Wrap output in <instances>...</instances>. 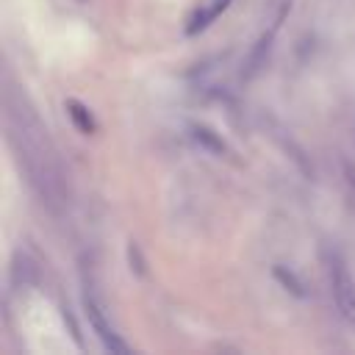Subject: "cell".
Instances as JSON below:
<instances>
[{
	"label": "cell",
	"mask_w": 355,
	"mask_h": 355,
	"mask_svg": "<svg viewBox=\"0 0 355 355\" xmlns=\"http://www.w3.org/2000/svg\"><path fill=\"white\" fill-rule=\"evenodd\" d=\"M327 277H330V294L333 302L338 308V313L355 324V280L349 275L347 261L341 258V252H327Z\"/></svg>",
	"instance_id": "1"
},
{
	"label": "cell",
	"mask_w": 355,
	"mask_h": 355,
	"mask_svg": "<svg viewBox=\"0 0 355 355\" xmlns=\"http://www.w3.org/2000/svg\"><path fill=\"white\" fill-rule=\"evenodd\" d=\"M83 308H86V316H89V324H92V330H94V336L100 338V344L108 349V352H128V344L116 336V330L108 324V319H105V313H103V308H100V302L92 297V294H86L83 297Z\"/></svg>",
	"instance_id": "2"
},
{
	"label": "cell",
	"mask_w": 355,
	"mask_h": 355,
	"mask_svg": "<svg viewBox=\"0 0 355 355\" xmlns=\"http://www.w3.org/2000/svg\"><path fill=\"white\" fill-rule=\"evenodd\" d=\"M230 3H233V0H214V3H208L205 8H200V11L191 17V22L186 25V33H189V36H194V33L205 31V28H208V25H211V22H214V19H216V17L230 6Z\"/></svg>",
	"instance_id": "3"
},
{
	"label": "cell",
	"mask_w": 355,
	"mask_h": 355,
	"mask_svg": "<svg viewBox=\"0 0 355 355\" xmlns=\"http://www.w3.org/2000/svg\"><path fill=\"white\" fill-rule=\"evenodd\" d=\"M67 114H69V119H72V125L80 130V133H94L97 130V125H94V116H92V111L83 105V103H78V100H67Z\"/></svg>",
	"instance_id": "4"
},
{
	"label": "cell",
	"mask_w": 355,
	"mask_h": 355,
	"mask_svg": "<svg viewBox=\"0 0 355 355\" xmlns=\"http://www.w3.org/2000/svg\"><path fill=\"white\" fill-rule=\"evenodd\" d=\"M191 136L205 147V150H211V153H216V155H222V153H227V147H225V141L214 133V130H208L205 125H194L191 128Z\"/></svg>",
	"instance_id": "5"
},
{
	"label": "cell",
	"mask_w": 355,
	"mask_h": 355,
	"mask_svg": "<svg viewBox=\"0 0 355 355\" xmlns=\"http://www.w3.org/2000/svg\"><path fill=\"white\" fill-rule=\"evenodd\" d=\"M275 275H277V277L283 280V286H286L288 291H294L297 297H305V291H302V283H300V280H297V277H294L291 272H288V277H286V272H283V266H275Z\"/></svg>",
	"instance_id": "6"
},
{
	"label": "cell",
	"mask_w": 355,
	"mask_h": 355,
	"mask_svg": "<svg viewBox=\"0 0 355 355\" xmlns=\"http://www.w3.org/2000/svg\"><path fill=\"white\" fill-rule=\"evenodd\" d=\"M344 175H347V183H349V189L355 191V164H344Z\"/></svg>",
	"instance_id": "7"
}]
</instances>
